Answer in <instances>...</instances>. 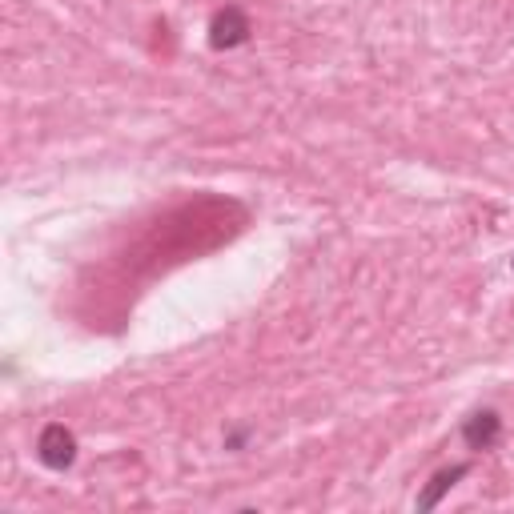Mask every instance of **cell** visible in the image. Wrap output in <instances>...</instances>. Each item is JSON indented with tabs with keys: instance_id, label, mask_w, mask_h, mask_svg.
<instances>
[{
	"instance_id": "1",
	"label": "cell",
	"mask_w": 514,
	"mask_h": 514,
	"mask_svg": "<svg viewBox=\"0 0 514 514\" xmlns=\"http://www.w3.org/2000/svg\"><path fill=\"white\" fill-rule=\"evenodd\" d=\"M37 458H41L49 470L73 466V458H77V438H73V430H65L61 422L45 426L41 438H37Z\"/></svg>"
},
{
	"instance_id": "2",
	"label": "cell",
	"mask_w": 514,
	"mask_h": 514,
	"mask_svg": "<svg viewBox=\"0 0 514 514\" xmlns=\"http://www.w3.org/2000/svg\"><path fill=\"white\" fill-rule=\"evenodd\" d=\"M245 37H249V17L241 9H233V5L221 9L213 17V25H209V45L213 49H237Z\"/></svg>"
},
{
	"instance_id": "4",
	"label": "cell",
	"mask_w": 514,
	"mask_h": 514,
	"mask_svg": "<svg viewBox=\"0 0 514 514\" xmlns=\"http://www.w3.org/2000/svg\"><path fill=\"white\" fill-rule=\"evenodd\" d=\"M466 470H470V466H466V462H458V466H450V470H442V474H434V486H430V490H426V494L418 498V506H422V510H430V506H438V498H442V494H446V490H450V486H454V482H458V478H462Z\"/></svg>"
},
{
	"instance_id": "5",
	"label": "cell",
	"mask_w": 514,
	"mask_h": 514,
	"mask_svg": "<svg viewBox=\"0 0 514 514\" xmlns=\"http://www.w3.org/2000/svg\"><path fill=\"white\" fill-rule=\"evenodd\" d=\"M510 266H514V262H510Z\"/></svg>"
},
{
	"instance_id": "3",
	"label": "cell",
	"mask_w": 514,
	"mask_h": 514,
	"mask_svg": "<svg viewBox=\"0 0 514 514\" xmlns=\"http://www.w3.org/2000/svg\"><path fill=\"white\" fill-rule=\"evenodd\" d=\"M498 434H502V418H498L494 410H478V414L462 426V438H466L470 450H490V446L498 442Z\"/></svg>"
}]
</instances>
